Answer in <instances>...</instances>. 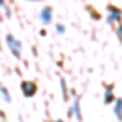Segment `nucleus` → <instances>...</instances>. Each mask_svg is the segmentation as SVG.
<instances>
[{"label":"nucleus","instance_id":"obj_1","mask_svg":"<svg viewBox=\"0 0 122 122\" xmlns=\"http://www.w3.org/2000/svg\"><path fill=\"white\" fill-rule=\"evenodd\" d=\"M7 42H8L10 49L13 51V54H15L16 57H20V54H21V52H20V49H21V44H20V42H18V41H16L15 38H13L11 34H8V36H7Z\"/></svg>","mask_w":122,"mask_h":122},{"label":"nucleus","instance_id":"obj_2","mask_svg":"<svg viewBox=\"0 0 122 122\" xmlns=\"http://www.w3.org/2000/svg\"><path fill=\"white\" fill-rule=\"evenodd\" d=\"M23 86V93H25V96H34V93H36V85L31 83V81H25V83L21 85Z\"/></svg>","mask_w":122,"mask_h":122},{"label":"nucleus","instance_id":"obj_3","mask_svg":"<svg viewBox=\"0 0 122 122\" xmlns=\"http://www.w3.org/2000/svg\"><path fill=\"white\" fill-rule=\"evenodd\" d=\"M41 18H42V21L44 23H51V20H52V11H51V8H44L42 11H41Z\"/></svg>","mask_w":122,"mask_h":122},{"label":"nucleus","instance_id":"obj_4","mask_svg":"<svg viewBox=\"0 0 122 122\" xmlns=\"http://www.w3.org/2000/svg\"><path fill=\"white\" fill-rule=\"evenodd\" d=\"M109 11H111V18H109V21H114V20H119V10L114 8V7H109Z\"/></svg>","mask_w":122,"mask_h":122},{"label":"nucleus","instance_id":"obj_5","mask_svg":"<svg viewBox=\"0 0 122 122\" xmlns=\"http://www.w3.org/2000/svg\"><path fill=\"white\" fill-rule=\"evenodd\" d=\"M116 116L121 117V99H116Z\"/></svg>","mask_w":122,"mask_h":122},{"label":"nucleus","instance_id":"obj_6","mask_svg":"<svg viewBox=\"0 0 122 122\" xmlns=\"http://www.w3.org/2000/svg\"><path fill=\"white\" fill-rule=\"evenodd\" d=\"M73 111H75V116L80 119V107H78V99H75V103H73Z\"/></svg>","mask_w":122,"mask_h":122},{"label":"nucleus","instance_id":"obj_7","mask_svg":"<svg viewBox=\"0 0 122 122\" xmlns=\"http://www.w3.org/2000/svg\"><path fill=\"white\" fill-rule=\"evenodd\" d=\"M60 83H62V91H64V99H67V88H65V81H64V80H60Z\"/></svg>","mask_w":122,"mask_h":122},{"label":"nucleus","instance_id":"obj_8","mask_svg":"<svg viewBox=\"0 0 122 122\" xmlns=\"http://www.w3.org/2000/svg\"><path fill=\"white\" fill-rule=\"evenodd\" d=\"M0 91H2V94L5 96V99H7V101H10V96H8V93H7V90H5V88H0Z\"/></svg>","mask_w":122,"mask_h":122},{"label":"nucleus","instance_id":"obj_9","mask_svg":"<svg viewBox=\"0 0 122 122\" xmlns=\"http://www.w3.org/2000/svg\"><path fill=\"white\" fill-rule=\"evenodd\" d=\"M57 31H59V33H64L65 29H64V26H60V25H59V26H57Z\"/></svg>","mask_w":122,"mask_h":122},{"label":"nucleus","instance_id":"obj_10","mask_svg":"<svg viewBox=\"0 0 122 122\" xmlns=\"http://www.w3.org/2000/svg\"><path fill=\"white\" fill-rule=\"evenodd\" d=\"M0 5H3V0H0Z\"/></svg>","mask_w":122,"mask_h":122},{"label":"nucleus","instance_id":"obj_11","mask_svg":"<svg viewBox=\"0 0 122 122\" xmlns=\"http://www.w3.org/2000/svg\"><path fill=\"white\" fill-rule=\"evenodd\" d=\"M57 122H64V121H57Z\"/></svg>","mask_w":122,"mask_h":122}]
</instances>
